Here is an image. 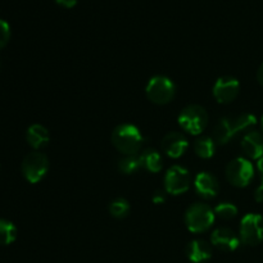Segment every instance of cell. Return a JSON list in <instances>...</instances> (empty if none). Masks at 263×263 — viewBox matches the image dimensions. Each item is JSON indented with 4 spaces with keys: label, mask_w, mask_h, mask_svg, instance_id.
I'll return each instance as SVG.
<instances>
[{
    "label": "cell",
    "mask_w": 263,
    "mask_h": 263,
    "mask_svg": "<svg viewBox=\"0 0 263 263\" xmlns=\"http://www.w3.org/2000/svg\"><path fill=\"white\" fill-rule=\"evenodd\" d=\"M186 256L193 263H202L212 257V244L204 240H193L186 247Z\"/></svg>",
    "instance_id": "cell-15"
},
{
    "label": "cell",
    "mask_w": 263,
    "mask_h": 263,
    "mask_svg": "<svg viewBox=\"0 0 263 263\" xmlns=\"http://www.w3.org/2000/svg\"><path fill=\"white\" fill-rule=\"evenodd\" d=\"M187 139L181 133H168L162 140V149L171 158H180L187 151Z\"/></svg>",
    "instance_id": "cell-13"
},
{
    "label": "cell",
    "mask_w": 263,
    "mask_h": 263,
    "mask_svg": "<svg viewBox=\"0 0 263 263\" xmlns=\"http://www.w3.org/2000/svg\"><path fill=\"white\" fill-rule=\"evenodd\" d=\"M257 170H258L259 175H261V179H262L261 185H263V157L261 159H258V163H257Z\"/></svg>",
    "instance_id": "cell-28"
},
{
    "label": "cell",
    "mask_w": 263,
    "mask_h": 263,
    "mask_svg": "<svg viewBox=\"0 0 263 263\" xmlns=\"http://www.w3.org/2000/svg\"><path fill=\"white\" fill-rule=\"evenodd\" d=\"M240 91V84L231 76H222L216 81L213 86V97L218 103H231Z\"/></svg>",
    "instance_id": "cell-10"
},
{
    "label": "cell",
    "mask_w": 263,
    "mask_h": 263,
    "mask_svg": "<svg viewBox=\"0 0 263 263\" xmlns=\"http://www.w3.org/2000/svg\"><path fill=\"white\" fill-rule=\"evenodd\" d=\"M139 159H140L141 167L145 168L146 171L153 172V174L159 172L163 167V159H162L161 153L156 149H145V151H143L139 156Z\"/></svg>",
    "instance_id": "cell-17"
},
{
    "label": "cell",
    "mask_w": 263,
    "mask_h": 263,
    "mask_svg": "<svg viewBox=\"0 0 263 263\" xmlns=\"http://www.w3.org/2000/svg\"><path fill=\"white\" fill-rule=\"evenodd\" d=\"M112 144L123 156H136L143 144V135L136 126L122 123L113 130Z\"/></svg>",
    "instance_id": "cell-2"
},
{
    "label": "cell",
    "mask_w": 263,
    "mask_h": 263,
    "mask_svg": "<svg viewBox=\"0 0 263 263\" xmlns=\"http://www.w3.org/2000/svg\"><path fill=\"white\" fill-rule=\"evenodd\" d=\"M195 192L199 197L204 199H212L220 192V184L217 177L213 176L210 172H200L194 180Z\"/></svg>",
    "instance_id": "cell-12"
},
{
    "label": "cell",
    "mask_w": 263,
    "mask_h": 263,
    "mask_svg": "<svg viewBox=\"0 0 263 263\" xmlns=\"http://www.w3.org/2000/svg\"><path fill=\"white\" fill-rule=\"evenodd\" d=\"M208 123L207 110L198 104H190L181 110L179 125L190 135H199L204 131Z\"/></svg>",
    "instance_id": "cell-4"
},
{
    "label": "cell",
    "mask_w": 263,
    "mask_h": 263,
    "mask_svg": "<svg viewBox=\"0 0 263 263\" xmlns=\"http://www.w3.org/2000/svg\"><path fill=\"white\" fill-rule=\"evenodd\" d=\"M213 211H215V215L222 218V220H231V218H234L238 215V208L233 203L229 202L220 203Z\"/></svg>",
    "instance_id": "cell-22"
},
{
    "label": "cell",
    "mask_w": 263,
    "mask_h": 263,
    "mask_svg": "<svg viewBox=\"0 0 263 263\" xmlns=\"http://www.w3.org/2000/svg\"><path fill=\"white\" fill-rule=\"evenodd\" d=\"M257 81L263 87V63L259 66L258 71H257Z\"/></svg>",
    "instance_id": "cell-27"
},
{
    "label": "cell",
    "mask_w": 263,
    "mask_h": 263,
    "mask_svg": "<svg viewBox=\"0 0 263 263\" xmlns=\"http://www.w3.org/2000/svg\"><path fill=\"white\" fill-rule=\"evenodd\" d=\"M55 2L64 8H73L77 4V0H55Z\"/></svg>",
    "instance_id": "cell-25"
},
{
    "label": "cell",
    "mask_w": 263,
    "mask_h": 263,
    "mask_svg": "<svg viewBox=\"0 0 263 263\" xmlns=\"http://www.w3.org/2000/svg\"><path fill=\"white\" fill-rule=\"evenodd\" d=\"M254 167L247 158H235L226 167V179L236 187H246L253 180Z\"/></svg>",
    "instance_id": "cell-8"
},
{
    "label": "cell",
    "mask_w": 263,
    "mask_h": 263,
    "mask_svg": "<svg viewBox=\"0 0 263 263\" xmlns=\"http://www.w3.org/2000/svg\"><path fill=\"white\" fill-rule=\"evenodd\" d=\"M215 211L204 203H195L186 210L185 223L192 233L200 234L207 231L215 222Z\"/></svg>",
    "instance_id": "cell-3"
},
{
    "label": "cell",
    "mask_w": 263,
    "mask_h": 263,
    "mask_svg": "<svg viewBox=\"0 0 263 263\" xmlns=\"http://www.w3.org/2000/svg\"><path fill=\"white\" fill-rule=\"evenodd\" d=\"M130 212V204L123 198H116L109 204V213L115 218H125Z\"/></svg>",
    "instance_id": "cell-21"
},
{
    "label": "cell",
    "mask_w": 263,
    "mask_h": 263,
    "mask_svg": "<svg viewBox=\"0 0 263 263\" xmlns=\"http://www.w3.org/2000/svg\"><path fill=\"white\" fill-rule=\"evenodd\" d=\"M192 177L189 171L181 166H172L164 175V190L172 195L184 194L189 190Z\"/></svg>",
    "instance_id": "cell-9"
},
{
    "label": "cell",
    "mask_w": 263,
    "mask_h": 263,
    "mask_svg": "<svg viewBox=\"0 0 263 263\" xmlns=\"http://www.w3.org/2000/svg\"><path fill=\"white\" fill-rule=\"evenodd\" d=\"M241 149L249 159H261L263 157V135L258 131H249L241 140Z\"/></svg>",
    "instance_id": "cell-14"
},
{
    "label": "cell",
    "mask_w": 263,
    "mask_h": 263,
    "mask_svg": "<svg viewBox=\"0 0 263 263\" xmlns=\"http://www.w3.org/2000/svg\"><path fill=\"white\" fill-rule=\"evenodd\" d=\"M194 152L199 158H211L216 152V141L212 138H208V136H202V138L195 141Z\"/></svg>",
    "instance_id": "cell-18"
},
{
    "label": "cell",
    "mask_w": 263,
    "mask_h": 263,
    "mask_svg": "<svg viewBox=\"0 0 263 263\" xmlns=\"http://www.w3.org/2000/svg\"><path fill=\"white\" fill-rule=\"evenodd\" d=\"M26 140H27L28 145L32 146L33 149H41L48 145L49 140H50V135H49L48 128L44 127L43 125L35 123V125H31L27 128Z\"/></svg>",
    "instance_id": "cell-16"
},
{
    "label": "cell",
    "mask_w": 263,
    "mask_h": 263,
    "mask_svg": "<svg viewBox=\"0 0 263 263\" xmlns=\"http://www.w3.org/2000/svg\"><path fill=\"white\" fill-rule=\"evenodd\" d=\"M261 128H262V133H263V117H262V120H261Z\"/></svg>",
    "instance_id": "cell-29"
},
{
    "label": "cell",
    "mask_w": 263,
    "mask_h": 263,
    "mask_svg": "<svg viewBox=\"0 0 263 263\" xmlns=\"http://www.w3.org/2000/svg\"><path fill=\"white\" fill-rule=\"evenodd\" d=\"M254 199H256L257 202L263 203V185H259V186L257 187L256 193H254Z\"/></svg>",
    "instance_id": "cell-26"
},
{
    "label": "cell",
    "mask_w": 263,
    "mask_h": 263,
    "mask_svg": "<svg viewBox=\"0 0 263 263\" xmlns=\"http://www.w3.org/2000/svg\"><path fill=\"white\" fill-rule=\"evenodd\" d=\"M118 171L125 175H133L143 168L140 163L139 156H125L118 161Z\"/></svg>",
    "instance_id": "cell-20"
},
{
    "label": "cell",
    "mask_w": 263,
    "mask_h": 263,
    "mask_svg": "<svg viewBox=\"0 0 263 263\" xmlns=\"http://www.w3.org/2000/svg\"><path fill=\"white\" fill-rule=\"evenodd\" d=\"M10 39V27L8 22L0 20V49L4 48Z\"/></svg>",
    "instance_id": "cell-23"
},
{
    "label": "cell",
    "mask_w": 263,
    "mask_h": 263,
    "mask_svg": "<svg viewBox=\"0 0 263 263\" xmlns=\"http://www.w3.org/2000/svg\"><path fill=\"white\" fill-rule=\"evenodd\" d=\"M257 123V118L251 113H241L220 120L213 130V140L218 144H228L234 136L244 130H249Z\"/></svg>",
    "instance_id": "cell-1"
},
{
    "label": "cell",
    "mask_w": 263,
    "mask_h": 263,
    "mask_svg": "<svg viewBox=\"0 0 263 263\" xmlns=\"http://www.w3.org/2000/svg\"><path fill=\"white\" fill-rule=\"evenodd\" d=\"M166 193L162 192V190H157L156 193L153 194V197H152V199H153V202L156 203V204H162V203L166 200Z\"/></svg>",
    "instance_id": "cell-24"
},
{
    "label": "cell",
    "mask_w": 263,
    "mask_h": 263,
    "mask_svg": "<svg viewBox=\"0 0 263 263\" xmlns=\"http://www.w3.org/2000/svg\"><path fill=\"white\" fill-rule=\"evenodd\" d=\"M17 238V229L10 221L0 218V246H9Z\"/></svg>",
    "instance_id": "cell-19"
},
{
    "label": "cell",
    "mask_w": 263,
    "mask_h": 263,
    "mask_svg": "<svg viewBox=\"0 0 263 263\" xmlns=\"http://www.w3.org/2000/svg\"><path fill=\"white\" fill-rule=\"evenodd\" d=\"M148 99L158 105L167 104L171 102L176 92V86L171 79L166 76H154L149 80L145 87Z\"/></svg>",
    "instance_id": "cell-5"
},
{
    "label": "cell",
    "mask_w": 263,
    "mask_h": 263,
    "mask_svg": "<svg viewBox=\"0 0 263 263\" xmlns=\"http://www.w3.org/2000/svg\"><path fill=\"white\" fill-rule=\"evenodd\" d=\"M22 174L25 179L31 184L41 181L49 170L48 157L40 152H32L28 153L23 158L22 162Z\"/></svg>",
    "instance_id": "cell-7"
},
{
    "label": "cell",
    "mask_w": 263,
    "mask_h": 263,
    "mask_svg": "<svg viewBox=\"0 0 263 263\" xmlns=\"http://www.w3.org/2000/svg\"><path fill=\"white\" fill-rule=\"evenodd\" d=\"M240 241V236L228 228L216 229L211 235V244L220 251H235V249H238Z\"/></svg>",
    "instance_id": "cell-11"
},
{
    "label": "cell",
    "mask_w": 263,
    "mask_h": 263,
    "mask_svg": "<svg viewBox=\"0 0 263 263\" xmlns=\"http://www.w3.org/2000/svg\"><path fill=\"white\" fill-rule=\"evenodd\" d=\"M239 236L247 246H258L263 241V217L258 213H248L241 218Z\"/></svg>",
    "instance_id": "cell-6"
}]
</instances>
